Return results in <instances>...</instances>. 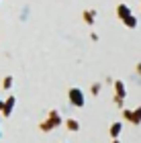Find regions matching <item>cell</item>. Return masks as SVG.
Masks as SVG:
<instances>
[{"instance_id":"cell-1","label":"cell","mask_w":141,"mask_h":143,"mask_svg":"<svg viewBox=\"0 0 141 143\" xmlns=\"http://www.w3.org/2000/svg\"><path fill=\"white\" fill-rule=\"evenodd\" d=\"M72 100H76L78 104H82V96H80V92H78V90H72Z\"/></svg>"}]
</instances>
